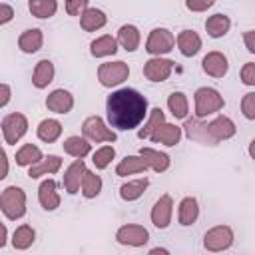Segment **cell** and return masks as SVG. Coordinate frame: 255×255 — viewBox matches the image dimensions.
Wrapping results in <instances>:
<instances>
[{
  "instance_id": "6da1fadb",
  "label": "cell",
  "mask_w": 255,
  "mask_h": 255,
  "mask_svg": "<svg viewBox=\"0 0 255 255\" xmlns=\"http://www.w3.org/2000/svg\"><path fill=\"white\" fill-rule=\"evenodd\" d=\"M106 112L112 128L128 131L137 128L147 116V100L133 88H120L108 96Z\"/></svg>"
},
{
  "instance_id": "7a4b0ae2",
  "label": "cell",
  "mask_w": 255,
  "mask_h": 255,
  "mask_svg": "<svg viewBox=\"0 0 255 255\" xmlns=\"http://www.w3.org/2000/svg\"><path fill=\"white\" fill-rule=\"evenodd\" d=\"M0 209L8 219H20L26 213V193L22 187L10 185L0 193Z\"/></svg>"
},
{
  "instance_id": "3957f363",
  "label": "cell",
  "mask_w": 255,
  "mask_h": 255,
  "mask_svg": "<svg viewBox=\"0 0 255 255\" xmlns=\"http://www.w3.org/2000/svg\"><path fill=\"white\" fill-rule=\"evenodd\" d=\"M225 106L223 96L215 90V88H199L195 92V118L203 120L215 112H219Z\"/></svg>"
},
{
  "instance_id": "277c9868",
  "label": "cell",
  "mask_w": 255,
  "mask_h": 255,
  "mask_svg": "<svg viewBox=\"0 0 255 255\" xmlns=\"http://www.w3.org/2000/svg\"><path fill=\"white\" fill-rule=\"evenodd\" d=\"M129 76V66L122 60L118 62H106L98 68V80L102 86L106 88H114V86H120L122 82H126Z\"/></svg>"
},
{
  "instance_id": "5b68a950",
  "label": "cell",
  "mask_w": 255,
  "mask_h": 255,
  "mask_svg": "<svg viewBox=\"0 0 255 255\" xmlns=\"http://www.w3.org/2000/svg\"><path fill=\"white\" fill-rule=\"evenodd\" d=\"M175 46V36L167 28H153L145 40V52L151 56H161L171 52Z\"/></svg>"
},
{
  "instance_id": "8992f818",
  "label": "cell",
  "mask_w": 255,
  "mask_h": 255,
  "mask_svg": "<svg viewBox=\"0 0 255 255\" xmlns=\"http://www.w3.org/2000/svg\"><path fill=\"white\" fill-rule=\"evenodd\" d=\"M233 245V229L229 225H215L203 235V247L207 251H225Z\"/></svg>"
},
{
  "instance_id": "52a82bcc",
  "label": "cell",
  "mask_w": 255,
  "mask_h": 255,
  "mask_svg": "<svg viewBox=\"0 0 255 255\" xmlns=\"http://www.w3.org/2000/svg\"><path fill=\"white\" fill-rule=\"evenodd\" d=\"M28 131V120L24 114H8L4 120H2V133H4V139L6 143L10 145H16V141H20V137Z\"/></svg>"
},
{
  "instance_id": "ba28073f",
  "label": "cell",
  "mask_w": 255,
  "mask_h": 255,
  "mask_svg": "<svg viewBox=\"0 0 255 255\" xmlns=\"http://www.w3.org/2000/svg\"><path fill=\"white\" fill-rule=\"evenodd\" d=\"M82 131H84V135H86L90 141H116V139H118L116 131H112V129L104 124V120H102L100 116H90V118H86L84 124H82Z\"/></svg>"
},
{
  "instance_id": "9c48e42d",
  "label": "cell",
  "mask_w": 255,
  "mask_h": 255,
  "mask_svg": "<svg viewBox=\"0 0 255 255\" xmlns=\"http://www.w3.org/2000/svg\"><path fill=\"white\" fill-rule=\"evenodd\" d=\"M116 239L118 243L122 245H131V247H143L147 241H149V233L143 225H135V223H129V225H122L116 233Z\"/></svg>"
},
{
  "instance_id": "30bf717a",
  "label": "cell",
  "mask_w": 255,
  "mask_h": 255,
  "mask_svg": "<svg viewBox=\"0 0 255 255\" xmlns=\"http://www.w3.org/2000/svg\"><path fill=\"white\" fill-rule=\"evenodd\" d=\"M173 64H175L173 60H167V58H161V56L149 58L143 64V76L151 82H165L171 76Z\"/></svg>"
},
{
  "instance_id": "8fae6325",
  "label": "cell",
  "mask_w": 255,
  "mask_h": 255,
  "mask_svg": "<svg viewBox=\"0 0 255 255\" xmlns=\"http://www.w3.org/2000/svg\"><path fill=\"white\" fill-rule=\"evenodd\" d=\"M171 213H173V199H171V195L165 193L151 207V223L157 229H165L171 223Z\"/></svg>"
},
{
  "instance_id": "7c38bea8",
  "label": "cell",
  "mask_w": 255,
  "mask_h": 255,
  "mask_svg": "<svg viewBox=\"0 0 255 255\" xmlns=\"http://www.w3.org/2000/svg\"><path fill=\"white\" fill-rule=\"evenodd\" d=\"M205 129H207V133H209L213 145H215L217 141H223V139L233 137L235 131H237V129H235V124H233L227 116H217L213 122H209V124L205 126Z\"/></svg>"
},
{
  "instance_id": "4fadbf2b",
  "label": "cell",
  "mask_w": 255,
  "mask_h": 255,
  "mask_svg": "<svg viewBox=\"0 0 255 255\" xmlns=\"http://www.w3.org/2000/svg\"><path fill=\"white\" fill-rule=\"evenodd\" d=\"M201 68H203V72H205L207 76H211V78H223V76L227 74V70H229V62H227L225 54L213 50V52H207V54L203 56Z\"/></svg>"
},
{
  "instance_id": "5bb4252c",
  "label": "cell",
  "mask_w": 255,
  "mask_h": 255,
  "mask_svg": "<svg viewBox=\"0 0 255 255\" xmlns=\"http://www.w3.org/2000/svg\"><path fill=\"white\" fill-rule=\"evenodd\" d=\"M149 139H151L153 143H163V145H167V147L177 145L179 139H181V128L175 126V124L161 122V124L149 133Z\"/></svg>"
},
{
  "instance_id": "9a60e30c",
  "label": "cell",
  "mask_w": 255,
  "mask_h": 255,
  "mask_svg": "<svg viewBox=\"0 0 255 255\" xmlns=\"http://www.w3.org/2000/svg\"><path fill=\"white\" fill-rule=\"evenodd\" d=\"M46 108L54 114H68L74 108V96L68 90L58 88L46 98Z\"/></svg>"
},
{
  "instance_id": "2e32d148",
  "label": "cell",
  "mask_w": 255,
  "mask_h": 255,
  "mask_svg": "<svg viewBox=\"0 0 255 255\" xmlns=\"http://www.w3.org/2000/svg\"><path fill=\"white\" fill-rule=\"evenodd\" d=\"M58 185L54 179H44L38 187V201L46 211H54L60 207V195H58Z\"/></svg>"
},
{
  "instance_id": "e0dca14e",
  "label": "cell",
  "mask_w": 255,
  "mask_h": 255,
  "mask_svg": "<svg viewBox=\"0 0 255 255\" xmlns=\"http://www.w3.org/2000/svg\"><path fill=\"white\" fill-rule=\"evenodd\" d=\"M84 171H86V163H84V159H80V157H76V161L66 169V173H64V189H66L70 195L78 193Z\"/></svg>"
},
{
  "instance_id": "ac0fdd59",
  "label": "cell",
  "mask_w": 255,
  "mask_h": 255,
  "mask_svg": "<svg viewBox=\"0 0 255 255\" xmlns=\"http://www.w3.org/2000/svg\"><path fill=\"white\" fill-rule=\"evenodd\" d=\"M175 42H177L179 52H181L183 56H187V58L195 56V54L201 50V38H199V34L193 32V30H183V32H179L177 38H175Z\"/></svg>"
},
{
  "instance_id": "d6986e66",
  "label": "cell",
  "mask_w": 255,
  "mask_h": 255,
  "mask_svg": "<svg viewBox=\"0 0 255 255\" xmlns=\"http://www.w3.org/2000/svg\"><path fill=\"white\" fill-rule=\"evenodd\" d=\"M139 155L143 157V161L147 163V167H151V169L157 171V173L165 171V169L169 167V163H171V159H169L167 153L157 151V149H153V147H139Z\"/></svg>"
},
{
  "instance_id": "ffe728a7",
  "label": "cell",
  "mask_w": 255,
  "mask_h": 255,
  "mask_svg": "<svg viewBox=\"0 0 255 255\" xmlns=\"http://www.w3.org/2000/svg\"><path fill=\"white\" fill-rule=\"evenodd\" d=\"M44 44V34L42 30L38 28H30V30H24L18 38V48L24 52V54H34L42 48Z\"/></svg>"
},
{
  "instance_id": "44dd1931",
  "label": "cell",
  "mask_w": 255,
  "mask_h": 255,
  "mask_svg": "<svg viewBox=\"0 0 255 255\" xmlns=\"http://www.w3.org/2000/svg\"><path fill=\"white\" fill-rule=\"evenodd\" d=\"M60 167H62V159H60L58 155H48V157H42L40 161H36V163L30 165V169H28V177L38 179V177H42V175L56 173Z\"/></svg>"
},
{
  "instance_id": "7402d4cb",
  "label": "cell",
  "mask_w": 255,
  "mask_h": 255,
  "mask_svg": "<svg viewBox=\"0 0 255 255\" xmlns=\"http://www.w3.org/2000/svg\"><path fill=\"white\" fill-rule=\"evenodd\" d=\"M106 22H108V16L98 8H86L80 14V24L86 32H96V30L104 28Z\"/></svg>"
},
{
  "instance_id": "603a6c76",
  "label": "cell",
  "mask_w": 255,
  "mask_h": 255,
  "mask_svg": "<svg viewBox=\"0 0 255 255\" xmlns=\"http://www.w3.org/2000/svg\"><path fill=\"white\" fill-rule=\"evenodd\" d=\"M54 74H56L54 64H52L50 60H40V62L36 64V68H34L32 84H34L38 90H44V88H48V84L54 80Z\"/></svg>"
},
{
  "instance_id": "cb8c5ba5",
  "label": "cell",
  "mask_w": 255,
  "mask_h": 255,
  "mask_svg": "<svg viewBox=\"0 0 255 255\" xmlns=\"http://www.w3.org/2000/svg\"><path fill=\"white\" fill-rule=\"evenodd\" d=\"M90 52L94 58H106V56H114L118 52V40L112 38L110 34H104L100 38H96L90 44Z\"/></svg>"
},
{
  "instance_id": "d4e9b609",
  "label": "cell",
  "mask_w": 255,
  "mask_h": 255,
  "mask_svg": "<svg viewBox=\"0 0 255 255\" xmlns=\"http://www.w3.org/2000/svg\"><path fill=\"white\" fill-rule=\"evenodd\" d=\"M147 169V163L143 161L141 155H126L118 165H116V173L120 177L126 175H133V173H143Z\"/></svg>"
},
{
  "instance_id": "484cf974",
  "label": "cell",
  "mask_w": 255,
  "mask_h": 255,
  "mask_svg": "<svg viewBox=\"0 0 255 255\" xmlns=\"http://www.w3.org/2000/svg\"><path fill=\"white\" fill-rule=\"evenodd\" d=\"M139 40H141L139 30H137L133 24H126V26H122L120 32H118V44H120L126 52H135L137 46H139Z\"/></svg>"
},
{
  "instance_id": "4316f807",
  "label": "cell",
  "mask_w": 255,
  "mask_h": 255,
  "mask_svg": "<svg viewBox=\"0 0 255 255\" xmlns=\"http://www.w3.org/2000/svg\"><path fill=\"white\" fill-rule=\"evenodd\" d=\"M199 217V205L195 197H183L177 209V219L181 225H193Z\"/></svg>"
},
{
  "instance_id": "83f0119b",
  "label": "cell",
  "mask_w": 255,
  "mask_h": 255,
  "mask_svg": "<svg viewBox=\"0 0 255 255\" xmlns=\"http://www.w3.org/2000/svg\"><path fill=\"white\" fill-rule=\"evenodd\" d=\"M38 137L46 143H54L60 135H62V124L54 118H48V120H42L38 124V129H36Z\"/></svg>"
},
{
  "instance_id": "f1b7e54d",
  "label": "cell",
  "mask_w": 255,
  "mask_h": 255,
  "mask_svg": "<svg viewBox=\"0 0 255 255\" xmlns=\"http://www.w3.org/2000/svg\"><path fill=\"white\" fill-rule=\"evenodd\" d=\"M229 28H231V20H229V16H225V14H213V16H209V18L205 20V30H207V34H209L211 38H221V36H225V34L229 32Z\"/></svg>"
},
{
  "instance_id": "f546056e",
  "label": "cell",
  "mask_w": 255,
  "mask_h": 255,
  "mask_svg": "<svg viewBox=\"0 0 255 255\" xmlns=\"http://www.w3.org/2000/svg\"><path fill=\"white\" fill-rule=\"evenodd\" d=\"M149 181L147 177H139V179H133V181H128L120 187V197L126 199V201H135L143 195V191L147 189Z\"/></svg>"
},
{
  "instance_id": "4dcf8cb0",
  "label": "cell",
  "mask_w": 255,
  "mask_h": 255,
  "mask_svg": "<svg viewBox=\"0 0 255 255\" xmlns=\"http://www.w3.org/2000/svg\"><path fill=\"white\" fill-rule=\"evenodd\" d=\"M62 145H64V151H66L68 155L80 157V159H84V157L92 151V145L88 143V139H84V137H80V135H70Z\"/></svg>"
},
{
  "instance_id": "1f68e13d",
  "label": "cell",
  "mask_w": 255,
  "mask_h": 255,
  "mask_svg": "<svg viewBox=\"0 0 255 255\" xmlns=\"http://www.w3.org/2000/svg\"><path fill=\"white\" fill-rule=\"evenodd\" d=\"M167 108H169V112H171L173 118L185 120V118H187V112H189L187 96H185L183 92H173V94L167 98Z\"/></svg>"
},
{
  "instance_id": "d6a6232c",
  "label": "cell",
  "mask_w": 255,
  "mask_h": 255,
  "mask_svg": "<svg viewBox=\"0 0 255 255\" xmlns=\"http://www.w3.org/2000/svg\"><path fill=\"white\" fill-rule=\"evenodd\" d=\"M80 187H82V195L88 197V199H92V197L100 195V191H102V177L96 175L94 171H88L86 169L84 175H82Z\"/></svg>"
},
{
  "instance_id": "836d02e7",
  "label": "cell",
  "mask_w": 255,
  "mask_h": 255,
  "mask_svg": "<svg viewBox=\"0 0 255 255\" xmlns=\"http://www.w3.org/2000/svg\"><path fill=\"white\" fill-rule=\"evenodd\" d=\"M183 128H185V133H187V137H189V139L199 141V143H209V145H213V141H211V137H209V133H207L205 126H203V124H199V120H197V118H195V120H185Z\"/></svg>"
},
{
  "instance_id": "e575fe53",
  "label": "cell",
  "mask_w": 255,
  "mask_h": 255,
  "mask_svg": "<svg viewBox=\"0 0 255 255\" xmlns=\"http://www.w3.org/2000/svg\"><path fill=\"white\" fill-rule=\"evenodd\" d=\"M42 159V151H40V147L38 145H34V143H24L18 151H16V163L18 165H22V167H30L32 163H36V161H40Z\"/></svg>"
},
{
  "instance_id": "d590c367",
  "label": "cell",
  "mask_w": 255,
  "mask_h": 255,
  "mask_svg": "<svg viewBox=\"0 0 255 255\" xmlns=\"http://www.w3.org/2000/svg\"><path fill=\"white\" fill-rule=\"evenodd\" d=\"M28 10L36 18H52L58 10L56 0H28Z\"/></svg>"
},
{
  "instance_id": "8d00e7d4",
  "label": "cell",
  "mask_w": 255,
  "mask_h": 255,
  "mask_svg": "<svg viewBox=\"0 0 255 255\" xmlns=\"http://www.w3.org/2000/svg\"><path fill=\"white\" fill-rule=\"evenodd\" d=\"M36 239V231L30 225H20L12 233V245L14 249H28Z\"/></svg>"
},
{
  "instance_id": "74e56055",
  "label": "cell",
  "mask_w": 255,
  "mask_h": 255,
  "mask_svg": "<svg viewBox=\"0 0 255 255\" xmlns=\"http://www.w3.org/2000/svg\"><path fill=\"white\" fill-rule=\"evenodd\" d=\"M161 122H165V116H163V112H161V108H153L151 112H149V118H147V122H145V126L137 131V137L139 139H145V137H149V133L161 124Z\"/></svg>"
},
{
  "instance_id": "f35d334b",
  "label": "cell",
  "mask_w": 255,
  "mask_h": 255,
  "mask_svg": "<svg viewBox=\"0 0 255 255\" xmlns=\"http://www.w3.org/2000/svg\"><path fill=\"white\" fill-rule=\"evenodd\" d=\"M114 157H116V149H114V145H104V147H100L98 151H94V155H92V163L96 165V169H106Z\"/></svg>"
},
{
  "instance_id": "ab89813d",
  "label": "cell",
  "mask_w": 255,
  "mask_h": 255,
  "mask_svg": "<svg viewBox=\"0 0 255 255\" xmlns=\"http://www.w3.org/2000/svg\"><path fill=\"white\" fill-rule=\"evenodd\" d=\"M241 112L247 120H255V92H249L241 100Z\"/></svg>"
},
{
  "instance_id": "60d3db41",
  "label": "cell",
  "mask_w": 255,
  "mask_h": 255,
  "mask_svg": "<svg viewBox=\"0 0 255 255\" xmlns=\"http://www.w3.org/2000/svg\"><path fill=\"white\" fill-rule=\"evenodd\" d=\"M90 0H66V12L70 16H80L86 8H88Z\"/></svg>"
},
{
  "instance_id": "b9f144b4",
  "label": "cell",
  "mask_w": 255,
  "mask_h": 255,
  "mask_svg": "<svg viewBox=\"0 0 255 255\" xmlns=\"http://www.w3.org/2000/svg\"><path fill=\"white\" fill-rule=\"evenodd\" d=\"M241 82L245 86H255V62H247L241 68Z\"/></svg>"
},
{
  "instance_id": "7bdbcfd3",
  "label": "cell",
  "mask_w": 255,
  "mask_h": 255,
  "mask_svg": "<svg viewBox=\"0 0 255 255\" xmlns=\"http://www.w3.org/2000/svg\"><path fill=\"white\" fill-rule=\"evenodd\" d=\"M213 4H215V0H185V8L191 12H205Z\"/></svg>"
},
{
  "instance_id": "ee69618b",
  "label": "cell",
  "mask_w": 255,
  "mask_h": 255,
  "mask_svg": "<svg viewBox=\"0 0 255 255\" xmlns=\"http://www.w3.org/2000/svg\"><path fill=\"white\" fill-rule=\"evenodd\" d=\"M12 18H14V8H12L10 4H4V2H0V26L8 24Z\"/></svg>"
},
{
  "instance_id": "f6af8a7d",
  "label": "cell",
  "mask_w": 255,
  "mask_h": 255,
  "mask_svg": "<svg viewBox=\"0 0 255 255\" xmlns=\"http://www.w3.org/2000/svg\"><path fill=\"white\" fill-rule=\"evenodd\" d=\"M12 98V90L8 84H0V108H4Z\"/></svg>"
},
{
  "instance_id": "bcb514c9",
  "label": "cell",
  "mask_w": 255,
  "mask_h": 255,
  "mask_svg": "<svg viewBox=\"0 0 255 255\" xmlns=\"http://www.w3.org/2000/svg\"><path fill=\"white\" fill-rule=\"evenodd\" d=\"M8 175V157H6V151L0 147V181Z\"/></svg>"
},
{
  "instance_id": "7dc6e473",
  "label": "cell",
  "mask_w": 255,
  "mask_h": 255,
  "mask_svg": "<svg viewBox=\"0 0 255 255\" xmlns=\"http://www.w3.org/2000/svg\"><path fill=\"white\" fill-rule=\"evenodd\" d=\"M243 40H245L247 50L253 54V52H255V32H253V30H247V32L243 34Z\"/></svg>"
},
{
  "instance_id": "c3c4849f",
  "label": "cell",
  "mask_w": 255,
  "mask_h": 255,
  "mask_svg": "<svg viewBox=\"0 0 255 255\" xmlns=\"http://www.w3.org/2000/svg\"><path fill=\"white\" fill-rule=\"evenodd\" d=\"M6 239H8V229H6V225L0 221V247L6 245Z\"/></svg>"
},
{
  "instance_id": "681fc988",
  "label": "cell",
  "mask_w": 255,
  "mask_h": 255,
  "mask_svg": "<svg viewBox=\"0 0 255 255\" xmlns=\"http://www.w3.org/2000/svg\"><path fill=\"white\" fill-rule=\"evenodd\" d=\"M149 253H151V255H155V253H167V249H159V247H155V249H151Z\"/></svg>"
}]
</instances>
